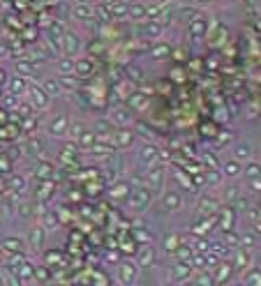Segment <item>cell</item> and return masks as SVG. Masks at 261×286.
<instances>
[{"mask_svg":"<svg viewBox=\"0 0 261 286\" xmlns=\"http://www.w3.org/2000/svg\"><path fill=\"white\" fill-rule=\"evenodd\" d=\"M37 173H40V178H49V176H51V166H49V164H42V169Z\"/></svg>","mask_w":261,"mask_h":286,"instance_id":"obj_59","label":"cell"},{"mask_svg":"<svg viewBox=\"0 0 261 286\" xmlns=\"http://www.w3.org/2000/svg\"><path fill=\"white\" fill-rule=\"evenodd\" d=\"M72 17L76 19V21L86 23V21H93V19H95V9H93L90 2H76V5H72Z\"/></svg>","mask_w":261,"mask_h":286,"instance_id":"obj_18","label":"cell"},{"mask_svg":"<svg viewBox=\"0 0 261 286\" xmlns=\"http://www.w3.org/2000/svg\"><path fill=\"white\" fill-rule=\"evenodd\" d=\"M201 162L206 164V169L220 171V159H217V155H215L213 150H204V153H201Z\"/></svg>","mask_w":261,"mask_h":286,"instance_id":"obj_41","label":"cell"},{"mask_svg":"<svg viewBox=\"0 0 261 286\" xmlns=\"http://www.w3.org/2000/svg\"><path fill=\"white\" fill-rule=\"evenodd\" d=\"M234 270H247L252 265V252L250 249H243V247H236L234 249Z\"/></svg>","mask_w":261,"mask_h":286,"instance_id":"obj_19","label":"cell"},{"mask_svg":"<svg viewBox=\"0 0 261 286\" xmlns=\"http://www.w3.org/2000/svg\"><path fill=\"white\" fill-rule=\"evenodd\" d=\"M56 69H58V76H72L74 74V58L60 56L56 60Z\"/></svg>","mask_w":261,"mask_h":286,"instance_id":"obj_31","label":"cell"},{"mask_svg":"<svg viewBox=\"0 0 261 286\" xmlns=\"http://www.w3.org/2000/svg\"><path fill=\"white\" fill-rule=\"evenodd\" d=\"M17 111H19V115L24 118V120H30L37 111H35V107L30 104V102H19V107H17Z\"/></svg>","mask_w":261,"mask_h":286,"instance_id":"obj_49","label":"cell"},{"mask_svg":"<svg viewBox=\"0 0 261 286\" xmlns=\"http://www.w3.org/2000/svg\"><path fill=\"white\" fill-rule=\"evenodd\" d=\"M58 215L53 213V210H49V208H44L40 213V226L44 231H53V229H58Z\"/></svg>","mask_w":261,"mask_h":286,"instance_id":"obj_26","label":"cell"},{"mask_svg":"<svg viewBox=\"0 0 261 286\" xmlns=\"http://www.w3.org/2000/svg\"><path fill=\"white\" fill-rule=\"evenodd\" d=\"M180 245H183V236L180 233H169V236L164 238V252L166 254H173Z\"/></svg>","mask_w":261,"mask_h":286,"instance_id":"obj_36","label":"cell"},{"mask_svg":"<svg viewBox=\"0 0 261 286\" xmlns=\"http://www.w3.org/2000/svg\"><path fill=\"white\" fill-rule=\"evenodd\" d=\"M2 107L5 109H17L19 107V97L17 95H12V92H5V95H2Z\"/></svg>","mask_w":261,"mask_h":286,"instance_id":"obj_53","label":"cell"},{"mask_svg":"<svg viewBox=\"0 0 261 286\" xmlns=\"http://www.w3.org/2000/svg\"><path fill=\"white\" fill-rule=\"evenodd\" d=\"M35 279L37 282H47L49 279V268L47 265H35Z\"/></svg>","mask_w":261,"mask_h":286,"instance_id":"obj_55","label":"cell"},{"mask_svg":"<svg viewBox=\"0 0 261 286\" xmlns=\"http://www.w3.org/2000/svg\"><path fill=\"white\" fill-rule=\"evenodd\" d=\"M5 83H7V72H5V69L0 67V88H2Z\"/></svg>","mask_w":261,"mask_h":286,"instance_id":"obj_60","label":"cell"},{"mask_svg":"<svg viewBox=\"0 0 261 286\" xmlns=\"http://www.w3.org/2000/svg\"><path fill=\"white\" fill-rule=\"evenodd\" d=\"M17 215L21 220H30L35 217V203L33 201H17Z\"/></svg>","mask_w":261,"mask_h":286,"instance_id":"obj_35","label":"cell"},{"mask_svg":"<svg viewBox=\"0 0 261 286\" xmlns=\"http://www.w3.org/2000/svg\"><path fill=\"white\" fill-rule=\"evenodd\" d=\"M127 17L132 21H146V2H127Z\"/></svg>","mask_w":261,"mask_h":286,"instance_id":"obj_29","label":"cell"},{"mask_svg":"<svg viewBox=\"0 0 261 286\" xmlns=\"http://www.w3.org/2000/svg\"><path fill=\"white\" fill-rule=\"evenodd\" d=\"M234 286H243V284H234Z\"/></svg>","mask_w":261,"mask_h":286,"instance_id":"obj_64","label":"cell"},{"mask_svg":"<svg viewBox=\"0 0 261 286\" xmlns=\"http://www.w3.org/2000/svg\"><path fill=\"white\" fill-rule=\"evenodd\" d=\"M109 14H111V19L127 17V2H109Z\"/></svg>","mask_w":261,"mask_h":286,"instance_id":"obj_43","label":"cell"},{"mask_svg":"<svg viewBox=\"0 0 261 286\" xmlns=\"http://www.w3.org/2000/svg\"><path fill=\"white\" fill-rule=\"evenodd\" d=\"M254 157V150L250 143H245V141H240V143H236L234 146V150H231V159H236V162H250Z\"/></svg>","mask_w":261,"mask_h":286,"instance_id":"obj_20","label":"cell"},{"mask_svg":"<svg viewBox=\"0 0 261 286\" xmlns=\"http://www.w3.org/2000/svg\"><path fill=\"white\" fill-rule=\"evenodd\" d=\"M58 83H60V88H63V92H74V90L79 88V81H76V76H58Z\"/></svg>","mask_w":261,"mask_h":286,"instance_id":"obj_45","label":"cell"},{"mask_svg":"<svg viewBox=\"0 0 261 286\" xmlns=\"http://www.w3.org/2000/svg\"><path fill=\"white\" fill-rule=\"evenodd\" d=\"M130 208L134 213H146L150 203H153V194H150V189L148 187H134L130 192Z\"/></svg>","mask_w":261,"mask_h":286,"instance_id":"obj_3","label":"cell"},{"mask_svg":"<svg viewBox=\"0 0 261 286\" xmlns=\"http://www.w3.org/2000/svg\"><path fill=\"white\" fill-rule=\"evenodd\" d=\"M116 277H118L120 286H134V284H137V279H139V268H137V263L122 261L120 265H118Z\"/></svg>","mask_w":261,"mask_h":286,"instance_id":"obj_6","label":"cell"},{"mask_svg":"<svg viewBox=\"0 0 261 286\" xmlns=\"http://www.w3.org/2000/svg\"><path fill=\"white\" fill-rule=\"evenodd\" d=\"M130 192H132L130 182H116L114 187H109V197L114 198V201H127Z\"/></svg>","mask_w":261,"mask_h":286,"instance_id":"obj_23","label":"cell"},{"mask_svg":"<svg viewBox=\"0 0 261 286\" xmlns=\"http://www.w3.org/2000/svg\"><path fill=\"white\" fill-rule=\"evenodd\" d=\"M162 30L164 28L157 23V21H143V23H141V35H143V37H160Z\"/></svg>","mask_w":261,"mask_h":286,"instance_id":"obj_34","label":"cell"},{"mask_svg":"<svg viewBox=\"0 0 261 286\" xmlns=\"http://www.w3.org/2000/svg\"><path fill=\"white\" fill-rule=\"evenodd\" d=\"M160 201H162L164 213H176V210H180L185 205V198H183V194H180L178 189H166V192H162Z\"/></svg>","mask_w":261,"mask_h":286,"instance_id":"obj_7","label":"cell"},{"mask_svg":"<svg viewBox=\"0 0 261 286\" xmlns=\"http://www.w3.org/2000/svg\"><path fill=\"white\" fill-rule=\"evenodd\" d=\"M257 245H259V231L238 233V247H243V249H250V252H252Z\"/></svg>","mask_w":261,"mask_h":286,"instance_id":"obj_27","label":"cell"},{"mask_svg":"<svg viewBox=\"0 0 261 286\" xmlns=\"http://www.w3.org/2000/svg\"><path fill=\"white\" fill-rule=\"evenodd\" d=\"M134 238L139 240L141 245H153V242H155V236H153L150 231H143L141 226H139L137 231H134Z\"/></svg>","mask_w":261,"mask_h":286,"instance_id":"obj_50","label":"cell"},{"mask_svg":"<svg viewBox=\"0 0 261 286\" xmlns=\"http://www.w3.org/2000/svg\"><path fill=\"white\" fill-rule=\"evenodd\" d=\"M243 286H259V268L250 265V270L245 272V279L240 282Z\"/></svg>","mask_w":261,"mask_h":286,"instance_id":"obj_48","label":"cell"},{"mask_svg":"<svg viewBox=\"0 0 261 286\" xmlns=\"http://www.w3.org/2000/svg\"><path fill=\"white\" fill-rule=\"evenodd\" d=\"M192 275H194V268H192L188 261H173V265H171V279L176 282V284L192 279Z\"/></svg>","mask_w":261,"mask_h":286,"instance_id":"obj_12","label":"cell"},{"mask_svg":"<svg viewBox=\"0 0 261 286\" xmlns=\"http://www.w3.org/2000/svg\"><path fill=\"white\" fill-rule=\"evenodd\" d=\"M137 159H139L141 169L146 171V169H150V166L160 164V159H162V150H160L153 141H148V143H143V146L137 150Z\"/></svg>","mask_w":261,"mask_h":286,"instance_id":"obj_2","label":"cell"},{"mask_svg":"<svg viewBox=\"0 0 261 286\" xmlns=\"http://www.w3.org/2000/svg\"><path fill=\"white\" fill-rule=\"evenodd\" d=\"M111 141H114V148H118V150L132 148V143H134V132L127 130V127H122V130H116V132H114V136H111Z\"/></svg>","mask_w":261,"mask_h":286,"instance_id":"obj_17","label":"cell"},{"mask_svg":"<svg viewBox=\"0 0 261 286\" xmlns=\"http://www.w3.org/2000/svg\"><path fill=\"white\" fill-rule=\"evenodd\" d=\"M194 282V286H215V282H213V275H208V272H201L196 279H192Z\"/></svg>","mask_w":261,"mask_h":286,"instance_id":"obj_54","label":"cell"},{"mask_svg":"<svg viewBox=\"0 0 261 286\" xmlns=\"http://www.w3.org/2000/svg\"><path fill=\"white\" fill-rule=\"evenodd\" d=\"M40 86L49 97H60V95H63V88H60V83H58V76H49V79H44Z\"/></svg>","mask_w":261,"mask_h":286,"instance_id":"obj_30","label":"cell"},{"mask_svg":"<svg viewBox=\"0 0 261 286\" xmlns=\"http://www.w3.org/2000/svg\"><path fill=\"white\" fill-rule=\"evenodd\" d=\"M190 33L194 35V37H204V33H206V19H201V17L192 19V21H190Z\"/></svg>","mask_w":261,"mask_h":286,"instance_id":"obj_42","label":"cell"},{"mask_svg":"<svg viewBox=\"0 0 261 286\" xmlns=\"http://www.w3.org/2000/svg\"><path fill=\"white\" fill-rule=\"evenodd\" d=\"M28 102L35 107V111H47L51 107V97L42 90L40 83H30L28 86Z\"/></svg>","mask_w":261,"mask_h":286,"instance_id":"obj_4","label":"cell"},{"mask_svg":"<svg viewBox=\"0 0 261 286\" xmlns=\"http://www.w3.org/2000/svg\"><path fill=\"white\" fill-rule=\"evenodd\" d=\"M199 210H201V215H217V210H220V201H217L215 197H211V194H204L201 201H199Z\"/></svg>","mask_w":261,"mask_h":286,"instance_id":"obj_25","label":"cell"},{"mask_svg":"<svg viewBox=\"0 0 261 286\" xmlns=\"http://www.w3.org/2000/svg\"><path fill=\"white\" fill-rule=\"evenodd\" d=\"M224 245L229 249H236L238 247V233L236 231H224Z\"/></svg>","mask_w":261,"mask_h":286,"instance_id":"obj_52","label":"cell"},{"mask_svg":"<svg viewBox=\"0 0 261 286\" xmlns=\"http://www.w3.org/2000/svg\"><path fill=\"white\" fill-rule=\"evenodd\" d=\"M176 178H178V182H180V185H183L185 189H188V192H194V182H192V178H190L185 171L176 169Z\"/></svg>","mask_w":261,"mask_h":286,"instance_id":"obj_51","label":"cell"},{"mask_svg":"<svg viewBox=\"0 0 261 286\" xmlns=\"http://www.w3.org/2000/svg\"><path fill=\"white\" fill-rule=\"evenodd\" d=\"M67 130H70V115H65V113L56 115V118L47 125V134L53 136V139H65Z\"/></svg>","mask_w":261,"mask_h":286,"instance_id":"obj_8","label":"cell"},{"mask_svg":"<svg viewBox=\"0 0 261 286\" xmlns=\"http://www.w3.org/2000/svg\"><path fill=\"white\" fill-rule=\"evenodd\" d=\"M247 185H250V192H257V194H259V187H261V180L259 178H254V180H247Z\"/></svg>","mask_w":261,"mask_h":286,"instance_id":"obj_58","label":"cell"},{"mask_svg":"<svg viewBox=\"0 0 261 286\" xmlns=\"http://www.w3.org/2000/svg\"><path fill=\"white\" fill-rule=\"evenodd\" d=\"M28 86H30V81L28 79H21V76H12V79H7V92H12V95H17V97H21V95H28Z\"/></svg>","mask_w":261,"mask_h":286,"instance_id":"obj_21","label":"cell"},{"mask_svg":"<svg viewBox=\"0 0 261 286\" xmlns=\"http://www.w3.org/2000/svg\"><path fill=\"white\" fill-rule=\"evenodd\" d=\"M86 130H88V127H86V123H83V120H79V118H74V120H70V130H67V136H72V139L76 141Z\"/></svg>","mask_w":261,"mask_h":286,"instance_id":"obj_38","label":"cell"},{"mask_svg":"<svg viewBox=\"0 0 261 286\" xmlns=\"http://www.w3.org/2000/svg\"><path fill=\"white\" fill-rule=\"evenodd\" d=\"M171 56V44H166V42H157L155 46L150 49V58L153 60H164V58Z\"/></svg>","mask_w":261,"mask_h":286,"instance_id":"obj_33","label":"cell"},{"mask_svg":"<svg viewBox=\"0 0 261 286\" xmlns=\"http://www.w3.org/2000/svg\"><path fill=\"white\" fill-rule=\"evenodd\" d=\"M220 171H222L224 178L236 180V178H240V173H243V164L236 162V159H227V162L220 166Z\"/></svg>","mask_w":261,"mask_h":286,"instance_id":"obj_22","label":"cell"},{"mask_svg":"<svg viewBox=\"0 0 261 286\" xmlns=\"http://www.w3.org/2000/svg\"><path fill=\"white\" fill-rule=\"evenodd\" d=\"M217 217H220V229L222 233L224 231H234V224L238 220V213L231 208V205H220V210H217Z\"/></svg>","mask_w":261,"mask_h":286,"instance_id":"obj_13","label":"cell"},{"mask_svg":"<svg viewBox=\"0 0 261 286\" xmlns=\"http://www.w3.org/2000/svg\"><path fill=\"white\" fill-rule=\"evenodd\" d=\"M130 107L141 109V107H143V97H141V95H132V97H130Z\"/></svg>","mask_w":261,"mask_h":286,"instance_id":"obj_56","label":"cell"},{"mask_svg":"<svg viewBox=\"0 0 261 286\" xmlns=\"http://www.w3.org/2000/svg\"><path fill=\"white\" fill-rule=\"evenodd\" d=\"M5 120H7V118H5V115H2V111H0V123H5Z\"/></svg>","mask_w":261,"mask_h":286,"instance_id":"obj_63","label":"cell"},{"mask_svg":"<svg viewBox=\"0 0 261 286\" xmlns=\"http://www.w3.org/2000/svg\"><path fill=\"white\" fill-rule=\"evenodd\" d=\"M14 72L21 79H33L35 74H37V65H35V60H30V58H19L17 63H14Z\"/></svg>","mask_w":261,"mask_h":286,"instance_id":"obj_16","label":"cell"},{"mask_svg":"<svg viewBox=\"0 0 261 286\" xmlns=\"http://www.w3.org/2000/svg\"><path fill=\"white\" fill-rule=\"evenodd\" d=\"M25 247H28L25 245V240L24 238H19V236H7V238H2V242H0V249L12 254V256H24Z\"/></svg>","mask_w":261,"mask_h":286,"instance_id":"obj_9","label":"cell"},{"mask_svg":"<svg viewBox=\"0 0 261 286\" xmlns=\"http://www.w3.org/2000/svg\"><path fill=\"white\" fill-rule=\"evenodd\" d=\"M44 238H47V231L42 229L40 224H35V226H30V231H28V236L24 240L30 249H42L44 247Z\"/></svg>","mask_w":261,"mask_h":286,"instance_id":"obj_15","label":"cell"},{"mask_svg":"<svg viewBox=\"0 0 261 286\" xmlns=\"http://www.w3.org/2000/svg\"><path fill=\"white\" fill-rule=\"evenodd\" d=\"M9 192H12V194H24L25 192L24 176H12V178H9Z\"/></svg>","mask_w":261,"mask_h":286,"instance_id":"obj_44","label":"cell"},{"mask_svg":"<svg viewBox=\"0 0 261 286\" xmlns=\"http://www.w3.org/2000/svg\"><path fill=\"white\" fill-rule=\"evenodd\" d=\"M109 120L116 125V130L130 127V125H132V113H130V109H125V107H114V109H111V115H109Z\"/></svg>","mask_w":261,"mask_h":286,"instance_id":"obj_14","label":"cell"},{"mask_svg":"<svg viewBox=\"0 0 261 286\" xmlns=\"http://www.w3.org/2000/svg\"><path fill=\"white\" fill-rule=\"evenodd\" d=\"M116 132V125L109 120V118H97L95 123H93V134H95V139L97 141H109L114 136Z\"/></svg>","mask_w":261,"mask_h":286,"instance_id":"obj_10","label":"cell"},{"mask_svg":"<svg viewBox=\"0 0 261 286\" xmlns=\"http://www.w3.org/2000/svg\"><path fill=\"white\" fill-rule=\"evenodd\" d=\"M240 194H243L240 185H238V182H231V185H227V187L222 189V201H224V205H234V201H236Z\"/></svg>","mask_w":261,"mask_h":286,"instance_id":"obj_28","label":"cell"},{"mask_svg":"<svg viewBox=\"0 0 261 286\" xmlns=\"http://www.w3.org/2000/svg\"><path fill=\"white\" fill-rule=\"evenodd\" d=\"M222 171H215V169H206V176H204V182L208 187H220L222 185Z\"/></svg>","mask_w":261,"mask_h":286,"instance_id":"obj_39","label":"cell"},{"mask_svg":"<svg viewBox=\"0 0 261 286\" xmlns=\"http://www.w3.org/2000/svg\"><path fill=\"white\" fill-rule=\"evenodd\" d=\"M19 279L21 282H35V265H30L28 261L19 263Z\"/></svg>","mask_w":261,"mask_h":286,"instance_id":"obj_37","label":"cell"},{"mask_svg":"<svg viewBox=\"0 0 261 286\" xmlns=\"http://www.w3.org/2000/svg\"><path fill=\"white\" fill-rule=\"evenodd\" d=\"M178 286H194V282H192V279H188V282H180Z\"/></svg>","mask_w":261,"mask_h":286,"instance_id":"obj_61","label":"cell"},{"mask_svg":"<svg viewBox=\"0 0 261 286\" xmlns=\"http://www.w3.org/2000/svg\"><path fill=\"white\" fill-rule=\"evenodd\" d=\"M76 146L81 148V150H86V153H88L90 148L95 146V134H93V130H86V132H83L81 136L76 139Z\"/></svg>","mask_w":261,"mask_h":286,"instance_id":"obj_40","label":"cell"},{"mask_svg":"<svg viewBox=\"0 0 261 286\" xmlns=\"http://www.w3.org/2000/svg\"><path fill=\"white\" fill-rule=\"evenodd\" d=\"M28 148H30V153L40 155V153H42V143H40V139H33L30 143H28Z\"/></svg>","mask_w":261,"mask_h":286,"instance_id":"obj_57","label":"cell"},{"mask_svg":"<svg viewBox=\"0 0 261 286\" xmlns=\"http://www.w3.org/2000/svg\"><path fill=\"white\" fill-rule=\"evenodd\" d=\"M231 275H234V265H231V263H227V261H222L220 265L215 268V275H213V282L222 286V284H227Z\"/></svg>","mask_w":261,"mask_h":286,"instance_id":"obj_24","label":"cell"},{"mask_svg":"<svg viewBox=\"0 0 261 286\" xmlns=\"http://www.w3.org/2000/svg\"><path fill=\"white\" fill-rule=\"evenodd\" d=\"M157 261V252L153 245H141L137 252V268H153Z\"/></svg>","mask_w":261,"mask_h":286,"instance_id":"obj_11","label":"cell"},{"mask_svg":"<svg viewBox=\"0 0 261 286\" xmlns=\"http://www.w3.org/2000/svg\"><path fill=\"white\" fill-rule=\"evenodd\" d=\"M81 37L72 30H67L63 35V42H60V56H67V58H76L81 53Z\"/></svg>","mask_w":261,"mask_h":286,"instance_id":"obj_5","label":"cell"},{"mask_svg":"<svg viewBox=\"0 0 261 286\" xmlns=\"http://www.w3.org/2000/svg\"><path fill=\"white\" fill-rule=\"evenodd\" d=\"M0 286H5V277H2V272H0Z\"/></svg>","mask_w":261,"mask_h":286,"instance_id":"obj_62","label":"cell"},{"mask_svg":"<svg viewBox=\"0 0 261 286\" xmlns=\"http://www.w3.org/2000/svg\"><path fill=\"white\" fill-rule=\"evenodd\" d=\"M164 180H166V169L162 164H155L143 171V187L150 189V194H160L164 187Z\"/></svg>","mask_w":261,"mask_h":286,"instance_id":"obj_1","label":"cell"},{"mask_svg":"<svg viewBox=\"0 0 261 286\" xmlns=\"http://www.w3.org/2000/svg\"><path fill=\"white\" fill-rule=\"evenodd\" d=\"M173 254H176V261H188L190 263V259L194 256V247L192 245H180Z\"/></svg>","mask_w":261,"mask_h":286,"instance_id":"obj_47","label":"cell"},{"mask_svg":"<svg viewBox=\"0 0 261 286\" xmlns=\"http://www.w3.org/2000/svg\"><path fill=\"white\" fill-rule=\"evenodd\" d=\"M90 72H93L90 58H74V76H88Z\"/></svg>","mask_w":261,"mask_h":286,"instance_id":"obj_32","label":"cell"},{"mask_svg":"<svg viewBox=\"0 0 261 286\" xmlns=\"http://www.w3.org/2000/svg\"><path fill=\"white\" fill-rule=\"evenodd\" d=\"M240 176H245L247 180H254L259 178V162H254V159H250V162L243 166V173Z\"/></svg>","mask_w":261,"mask_h":286,"instance_id":"obj_46","label":"cell"}]
</instances>
